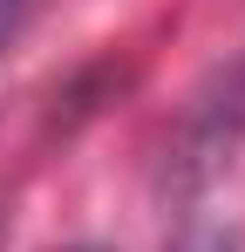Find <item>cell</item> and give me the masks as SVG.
Listing matches in <instances>:
<instances>
[{
    "label": "cell",
    "mask_w": 245,
    "mask_h": 252,
    "mask_svg": "<svg viewBox=\"0 0 245 252\" xmlns=\"http://www.w3.org/2000/svg\"><path fill=\"white\" fill-rule=\"evenodd\" d=\"M21 21H28V0H0V62H7V48L21 34Z\"/></svg>",
    "instance_id": "1"
}]
</instances>
